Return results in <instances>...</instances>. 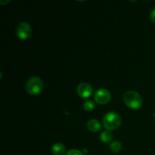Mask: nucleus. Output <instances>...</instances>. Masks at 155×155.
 Instances as JSON below:
<instances>
[{"label": "nucleus", "instance_id": "f257e3e1", "mask_svg": "<svg viewBox=\"0 0 155 155\" xmlns=\"http://www.w3.org/2000/svg\"><path fill=\"white\" fill-rule=\"evenodd\" d=\"M102 124L106 130H115L120 127L122 124L120 115L114 111L107 112L102 118Z\"/></svg>", "mask_w": 155, "mask_h": 155}, {"label": "nucleus", "instance_id": "f03ea898", "mask_svg": "<svg viewBox=\"0 0 155 155\" xmlns=\"http://www.w3.org/2000/svg\"><path fill=\"white\" fill-rule=\"evenodd\" d=\"M124 101L126 105L133 110H138L143 104V99L140 94L133 90H129L124 93Z\"/></svg>", "mask_w": 155, "mask_h": 155}, {"label": "nucleus", "instance_id": "7ed1b4c3", "mask_svg": "<svg viewBox=\"0 0 155 155\" xmlns=\"http://www.w3.org/2000/svg\"><path fill=\"white\" fill-rule=\"evenodd\" d=\"M44 83L39 77H33L26 83V90L30 95H37L43 90Z\"/></svg>", "mask_w": 155, "mask_h": 155}, {"label": "nucleus", "instance_id": "20e7f679", "mask_svg": "<svg viewBox=\"0 0 155 155\" xmlns=\"http://www.w3.org/2000/svg\"><path fill=\"white\" fill-rule=\"evenodd\" d=\"M16 34L22 40L28 39L32 35V27L27 22H21L16 28Z\"/></svg>", "mask_w": 155, "mask_h": 155}, {"label": "nucleus", "instance_id": "39448f33", "mask_svg": "<svg viewBox=\"0 0 155 155\" xmlns=\"http://www.w3.org/2000/svg\"><path fill=\"white\" fill-rule=\"evenodd\" d=\"M110 98H111V94L110 91L104 88L98 89L94 95L95 102L98 104H107L110 101Z\"/></svg>", "mask_w": 155, "mask_h": 155}, {"label": "nucleus", "instance_id": "423d86ee", "mask_svg": "<svg viewBox=\"0 0 155 155\" xmlns=\"http://www.w3.org/2000/svg\"><path fill=\"white\" fill-rule=\"evenodd\" d=\"M77 92L79 96L83 98H88L92 95L93 88L92 85L88 83H82L78 85L77 88Z\"/></svg>", "mask_w": 155, "mask_h": 155}, {"label": "nucleus", "instance_id": "0eeeda50", "mask_svg": "<svg viewBox=\"0 0 155 155\" xmlns=\"http://www.w3.org/2000/svg\"><path fill=\"white\" fill-rule=\"evenodd\" d=\"M86 127H87L88 130L89 131L92 132V133H97L101 128V124L96 119H91L88 120L87 124H86Z\"/></svg>", "mask_w": 155, "mask_h": 155}, {"label": "nucleus", "instance_id": "6e6552de", "mask_svg": "<svg viewBox=\"0 0 155 155\" xmlns=\"http://www.w3.org/2000/svg\"><path fill=\"white\" fill-rule=\"evenodd\" d=\"M51 152L53 155H64L66 154V148L64 144L57 142L51 147Z\"/></svg>", "mask_w": 155, "mask_h": 155}, {"label": "nucleus", "instance_id": "1a4fd4ad", "mask_svg": "<svg viewBox=\"0 0 155 155\" xmlns=\"http://www.w3.org/2000/svg\"><path fill=\"white\" fill-rule=\"evenodd\" d=\"M112 139H113V134L109 130H105L100 135V139L104 143H109L110 142H111Z\"/></svg>", "mask_w": 155, "mask_h": 155}, {"label": "nucleus", "instance_id": "9d476101", "mask_svg": "<svg viewBox=\"0 0 155 155\" xmlns=\"http://www.w3.org/2000/svg\"><path fill=\"white\" fill-rule=\"evenodd\" d=\"M110 149L114 153L120 152L122 150V143L119 141H114L110 144Z\"/></svg>", "mask_w": 155, "mask_h": 155}, {"label": "nucleus", "instance_id": "9b49d317", "mask_svg": "<svg viewBox=\"0 0 155 155\" xmlns=\"http://www.w3.org/2000/svg\"><path fill=\"white\" fill-rule=\"evenodd\" d=\"M95 107V101L92 100H88L83 104V109L86 111H92L94 110Z\"/></svg>", "mask_w": 155, "mask_h": 155}, {"label": "nucleus", "instance_id": "f8f14e48", "mask_svg": "<svg viewBox=\"0 0 155 155\" xmlns=\"http://www.w3.org/2000/svg\"><path fill=\"white\" fill-rule=\"evenodd\" d=\"M65 155H84L81 151L77 149L69 150Z\"/></svg>", "mask_w": 155, "mask_h": 155}, {"label": "nucleus", "instance_id": "ddd939ff", "mask_svg": "<svg viewBox=\"0 0 155 155\" xmlns=\"http://www.w3.org/2000/svg\"><path fill=\"white\" fill-rule=\"evenodd\" d=\"M150 19H151V22L155 24V8L152 9V11L151 12L150 14Z\"/></svg>", "mask_w": 155, "mask_h": 155}, {"label": "nucleus", "instance_id": "4468645a", "mask_svg": "<svg viewBox=\"0 0 155 155\" xmlns=\"http://www.w3.org/2000/svg\"><path fill=\"white\" fill-rule=\"evenodd\" d=\"M153 117H154V120H155V111H154V114H153Z\"/></svg>", "mask_w": 155, "mask_h": 155}]
</instances>
